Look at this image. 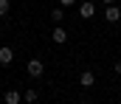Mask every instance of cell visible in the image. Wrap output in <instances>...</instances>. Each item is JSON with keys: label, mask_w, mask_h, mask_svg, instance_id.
Segmentation results:
<instances>
[{"label": "cell", "mask_w": 121, "mask_h": 104, "mask_svg": "<svg viewBox=\"0 0 121 104\" xmlns=\"http://www.w3.org/2000/svg\"><path fill=\"white\" fill-rule=\"evenodd\" d=\"M26 73H28L31 79H39V76L45 73V65H42V59H31L28 65H26Z\"/></svg>", "instance_id": "obj_1"}, {"label": "cell", "mask_w": 121, "mask_h": 104, "mask_svg": "<svg viewBox=\"0 0 121 104\" xmlns=\"http://www.w3.org/2000/svg\"><path fill=\"white\" fill-rule=\"evenodd\" d=\"M79 17H82V20H93V17H96V6H93V0L79 3Z\"/></svg>", "instance_id": "obj_2"}, {"label": "cell", "mask_w": 121, "mask_h": 104, "mask_svg": "<svg viewBox=\"0 0 121 104\" xmlns=\"http://www.w3.org/2000/svg\"><path fill=\"white\" fill-rule=\"evenodd\" d=\"M104 20H107V23H118L121 20V8L116 6V3H110V6L104 8Z\"/></svg>", "instance_id": "obj_3"}, {"label": "cell", "mask_w": 121, "mask_h": 104, "mask_svg": "<svg viewBox=\"0 0 121 104\" xmlns=\"http://www.w3.org/2000/svg\"><path fill=\"white\" fill-rule=\"evenodd\" d=\"M14 62V51L9 48V45H0V65L6 68V65H11Z\"/></svg>", "instance_id": "obj_4"}, {"label": "cell", "mask_w": 121, "mask_h": 104, "mask_svg": "<svg viewBox=\"0 0 121 104\" xmlns=\"http://www.w3.org/2000/svg\"><path fill=\"white\" fill-rule=\"evenodd\" d=\"M51 39H54L56 45H65V42H68V28H62V25H56V28L51 31Z\"/></svg>", "instance_id": "obj_5"}, {"label": "cell", "mask_w": 121, "mask_h": 104, "mask_svg": "<svg viewBox=\"0 0 121 104\" xmlns=\"http://www.w3.org/2000/svg\"><path fill=\"white\" fill-rule=\"evenodd\" d=\"M3 101L6 104H20L23 101V93H20V90H6V93H3Z\"/></svg>", "instance_id": "obj_6"}, {"label": "cell", "mask_w": 121, "mask_h": 104, "mask_svg": "<svg viewBox=\"0 0 121 104\" xmlns=\"http://www.w3.org/2000/svg\"><path fill=\"white\" fill-rule=\"evenodd\" d=\"M79 84H82V87H93V84H96V76H93L90 70H85V73L79 76Z\"/></svg>", "instance_id": "obj_7"}, {"label": "cell", "mask_w": 121, "mask_h": 104, "mask_svg": "<svg viewBox=\"0 0 121 104\" xmlns=\"http://www.w3.org/2000/svg\"><path fill=\"white\" fill-rule=\"evenodd\" d=\"M62 17H65V6H56V8H51V20H54V23H62Z\"/></svg>", "instance_id": "obj_8"}, {"label": "cell", "mask_w": 121, "mask_h": 104, "mask_svg": "<svg viewBox=\"0 0 121 104\" xmlns=\"http://www.w3.org/2000/svg\"><path fill=\"white\" fill-rule=\"evenodd\" d=\"M37 99H39V93H37V90H26V93H23V101H26V104H34Z\"/></svg>", "instance_id": "obj_9"}, {"label": "cell", "mask_w": 121, "mask_h": 104, "mask_svg": "<svg viewBox=\"0 0 121 104\" xmlns=\"http://www.w3.org/2000/svg\"><path fill=\"white\" fill-rule=\"evenodd\" d=\"M9 11H11V3L9 0H0V17H6Z\"/></svg>", "instance_id": "obj_10"}, {"label": "cell", "mask_w": 121, "mask_h": 104, "mask_svg": "<svg viewBox=\"0 0 121 104\" xmlns=\"http://www.w3.org/2000/svg\"><path fill=\"white\" fill-rule=\"evenodd\" d=\"M73 3H76V0H59V6H68V8H70Z\"/></svg>", "instance_id": "obj_11"}, {"label": "cell", "mask_w": 121, "mask_h": 104, "mask_svg": "<svg viewBox=\"0 0 121 104\" xmlns=\"http://www.w3.org/2000/svg\"><path fill=\"white\" fill-rule=\"evenodd\" d=\"M113 70H116V73H118V76H121V59H118V62H116V65H113Z\"/></svg>", "instance_id": "obj_12"}, {"label": "cell", "mask_w": 121, "mask_h": 104, "mask_svg": "<svg viewBox=\"0 0 121 104\" xmlns=\"http://www.w3.org/2000/svg\"><path fill=\"white\" fill-rule=\"evenodd\" d=\"M101 3H104V6H110V3H116V0H101Z\"/></svg>", "instance_id": "obj_13"}]
</instances>
